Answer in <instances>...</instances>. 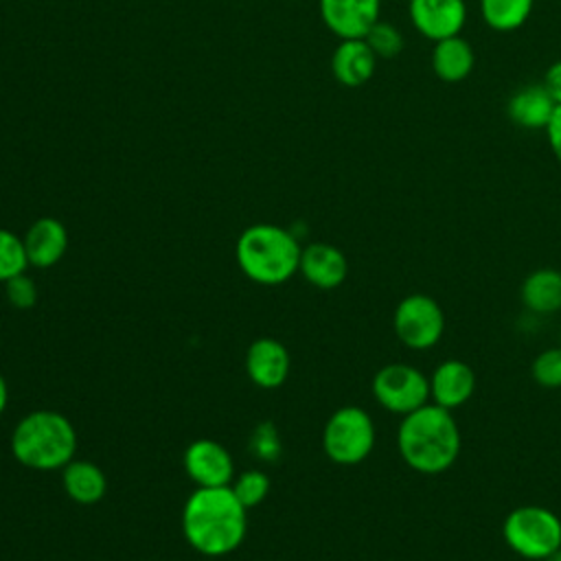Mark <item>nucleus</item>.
Here are the masks:
<instances>
[{"instance_id":"nucleus-1","label":"nucleus","mask_w":561,"mask_h":561,"mask_svg":"<svg viewBox=\"0 0 561 561\" xmlns=\"http://www.w3.org/2000/svg\"><path fill=\"white\" fill-rule=\"evenodd\" d=\"M245 513L230 486H197L182 511L184 539L204 557L230 554L245 537Z\"/></svg>"},{"instance_id":"nucleus-2","label":"nucleus","mask_w":561,"mask_h":561,"mask_svg":"<svg viewBox=\"0 0 561 561\" xmlns=\"http://www.w3.org/2000/svg\"><path fill=\"white\" fill-rule=\"evenodd\" d=\"M462 438L451 410L430 401L401 416L397 449L412 471L423 476L443 473L456 465Z\"/></svg>"},{"instance_id":"nucleus-3","label":"nucleus","mask_w":561,"mask_h":561,"mask_svg":"<svg viewBox=\"0 0 561 561\" xmlns=\"http://www.w3.org/2000/svg\"><path fill=\"white\" fill-rule=\"evenodd\" d=\"M11 451L26 469L57 471L75 458L77 432L61 412L35 410L13 427Z\"/></svg>"},{"instance_id":"nucleus-4","label":"nucleus","mask_w":561,"mask_h":561,"mask_svg":"<svg viewBox=\"0 0 561 561\" xmlns=\"http://www.w3.org/2000/svg\"><path fill=\"white\" fill-rule=\"evenodd\" d=\"M298 239L274 224H254L237 239V263L241 272L259 285H280L289 280L300 265Z\"/></svg>"},{"instance_id":"nucleus-5","label":"nucleus","mask_w":561,"mask_h":561,"mask_svg":"<svg viewBox=\"0 0 561 561\" xmlns=\"http://www.w3.org/2000/svg\"><path fill=\"white\" fill-rule=\"evenodd\" d=\"M502 537L522 559L546 561L561 548V517L546 506L524 504L504 517Z\"/></svg>"},{"instance_id":"nucleus-6","label":"nucleus","mask_w":561,"mask_h":561,"mask_svg":"<svg viewBox=\"0 0 561 561\" xmlns=\"http://www.w3.org/2000/svg\"><path fill=\"white\" fill-rule=\"evenodd\" d=\"M375 423L359 405L337 408L324 423L322 449L335 465H359L375 447Z\"/></svg>"},{"instance_id":"nucleus-7","label":"nucleus","mask_w":561,"mask_h":561,"mask_svg":"<svg viewBox=\"0 0 561 561\" xmlns=\"http://www.w3.org/2000/svg\"><path fill=\"white\" fill-rule=\"evenodd\" d=\"M392 329L405 348H434L445 333L443 307L427 294H408L394 307Z\"/></svg>"},{"instance_id":"nucleus-8","label":"nucleus","mask_w":561,"mask_h":561,"mask_svg":"<svg viewBox=\"0 0 561 561\" xmlns=\"http://www.w3.org/2000/svg\"><path fill=\"white\" fill-rule=\"evenodd\" d=\"M370 388L375 401L399 416L430 403V377L412 364L392 362L381 366L375 373Z\"/></svg>"},{"instance_id":"nucleus-9","label":"nucleus","mask_w":561,"mask_h":561,"mask_svg":"<svg viewBox=\"0 0 561 561\" xmlns=\"http://www.w3.org/2000/svg\"><path fill=\"white\" fill-rule=\"evenodd\" d=\"M184 471L195 486H230L234 480L230 451L213 438H197L186 447Z\"/></svg>"},{"instance_id":"nucleus-10","label":"nucleus","mask_w":561,"mask_h":561,"mask_svg":"<svg viewBox=\"0 0 561 561\" xmlns=\"http://www.w3.org/2000/svg\"><path fill=\"white\" fill-rule=\"evenodd\" d=\"M379 11L381 0H320V18L340 39L366 37Z\"/></svg>"},{"instance_id":"nucleus-11","label":"nucleus","mask_w":561,"mask_h":561,"mask_svg":"<svg viewBox=\"0 0 561 561\" xmlns=\"http://www.w3.org/2000/svg\"><path fill=\"white\" fill-rule=\"evenodd\" d=\"M408 9L414 28L432 42L458 35L467 20L465 0H410Z\"/></svg>"},{"instance_id":"nucleus-12","label":"nucleus","mask_w":561,"mask_h":561,"mask_svg":"<svg viewBox=\"0 0 561 561\" xmlns=\"http://www.w3.org/2000/svg\"><path fill=\"white\" fill-rule=\"evenodd\" d=\"M476 392V373L473 368L456 357L440 362L430 375V401L445 408L456 410L465 405Z\"/></svg>"},{"instance_id":"nucleus-13","label":"nucleus","mask_w":561,"mask_h":561,"mask_svg":"<svg viewBox=\"0 0 561 561\" xmlns=\"http://www.w3.org/2000/svg\"><path fill=\"white\" fill-rule=\"evenodd\" d=\"M291 357L283 342L259 337L245 351V373L259 388H278L289 377Z\"/></svg>"},{"instance_id":"nucleus-14","label":"nucleus","mask_w":561,"mask_h":561,"mask_svg":"<svg viewBox=\"0 0 561 561\" xmlns=\"http://www.w3.org/2000/svg\"><path fill=\"white\" fill-rule=\"evenodd\" d=\"M298 272L318 289H335L348 274V261L340 248L316 241L302 248Z\"/></svg>"},{"instance_id":"nucleus-15","label":"nucleus","mask_w":561,"mask_h":561,"mask_svg":"<svg viewBox=\"0 0 561 561\" xmlns=\"http://www.w3.org/2000/svg\"><path fill=\"white\" fill-rule=\"evenodd\" d=\"M22 241H24L28 265H33V267H53L66 254L68 232H66V226L59 219L39 217L26 228Z\"/></svg>"},{"instance_id":"nucleus-16","label":"nucleus","mask_w":561,"mask_h":561,"mask_svg":"<svg viewBox=\"0 0 561 561\" xmlns=\"http://www.w3.org/2000/svg\"><path fill=\"white\" fill-rule=\"evenodd\" d=\"M375 66H377V55L370 50L364 37L340 39L331 57L333 77L346 88H357L366 83L373 77Z\"/></svg>"},{"instance_id":"nucleus-17","label":"nucleus","mask_w":561,"mask_h":561,"mask_svg":"<svg viewBox=\"0 0 561 561\" xmlns=\"http://www.w3.org/2000/svg\"><path fill=\"white\" fill-rule=\"evenodd\" d=\"M557 103L543 88V83H530L513 92L506 112L508 118L522 129H546L554 114Z\"/></svg>"},{"instance_id":"nucleus-18","label":"nucleus","mask_w":561,"mask_h":561,"mask_svg":"<svg viewBox=\"0 0 561 561\" xmlns=\"http://www.w3.org/2000/svg\"><path fill=\"white\" fill-rule=\"evenodd\" d=\"M61 484L66 495L72 502L83 506L101 502L107 491V480L101 467L94 465L92 460H81V458H72L61 469Z\"/></svg>"},{"instance_id":"nucleus-19","label":"nucleus","mask_w":561,"mask_h":561,"mask_svg":"<svg viewBox=\"0 0 561 561\" xmlns=\"http://www.w3.org/2000/svg\"><path fill=\"white\" fill-rule=\"evenodd\" d=\"M522 305L539 316L561 311V272L554 267L533 270L519 287Z\"/></svg>"},{"instance_id":"nucleus-20","label":"nucleus","mask_w":561,"mask_h":561,"mask_svg":"<svg viewBox=\"0 0 561 561\" xmlns=\"http://www.w3.org/2000/svg\"><path fill=\"white\" fill-rule=\"evenodd\" d=\"M473 64H476L473 48L460 35L434 42L432 70L440 81L458 83V81L467 79L473 70Z\"/></svg>"},{"instance_id":"nucleus-21","label":"nucleus","mask_w":561,"mask_h":561,"mask_svg":"<svg viewBox=\"0 0 561 561\" xmlns=\"http://www.w3.org/2000/svg\"><path fill=\"white\" fill-rule=\"evenodd\" d=\"M533 2L535 0H480V13L491 28L515 31L528 20Z\"/></svg>"},{"instance_id":"nucleus-22","label":"nucleus","mask_w":561,"mask_h":561,"mask_svg":"<svg viewBox=\"0 0 561 561\" xmlns=\"http://www.w3.org/2000/svg\"><path fill=\"white\" fill-rule=\"evenodd\" d=\"M26 267L28 259L22 237L0 228V283H7L13 276L24 274Z\"/></svg>"},{"instance_id":"nucleus-23","label":"nucleus","mask_w":561,"mask_h":561,"mask_svg":"<svg viewBox=\"0 0 561 561\" xmlns=\"http://www.w3.org/2000/svg\"><path fill=\"white\" fill-rule=\"evenodd\" d=\"M230 489L245 508H252V506H259L267 497L270 478L261 469H248L230 482Z\"/></svg>"},{"instance_id":"nucleus-24","label":"nucleus","mask_w":561,"mask_h":561,"mask_svg":"<svg viewBox=\"0 0 561 561\" xmlns=\"http://www.w3.org/2000/svg\"><path fill=\"white\" fill-rule=\"evenodd\" d=\"M366 44L370 46V50L377 55V59H394L401 50H403V35L401 31L390 24V22H381L377 20L370 31L366 33Z\"/></svg>"},{"instance_id":"nucleus-25","label":"nucleus","mask_w":561,"mask_h":561,"mask_svg":"<svg viewBox=\"0 0 561 561\" xmlns=\"http://www.w3.org/2000/svg\"><path fill=\"white\" fill-rule=\"evenodd\" d=\"M535 383L541 388H561V346H550L541 351L530 366Z\"/></svg>"},{"instance_id":"nucleus-26","label":"nucleus","mask_w":561,"mask_h":561,"mask_svg":"<svg viewBox=\"0 0 561 561\" xmlns=\"http://www.w3.org/2000/svg\"><path fill=\"white\" fill-rule=\"evenodd\" d=\"M4 296H7L11 307L24 311V309L35 307V302H37V285L24 272V274H18V276H13V278H9L4 283Z\"/></svg>"},{"instance_id":"nucleus-27","label":"nucleus","mask_w":561,"mask_h":561,"mask_svg":"<svg viewBox=\"0 0 561 561\" xmlns=\"http://www.w3.org/2000/svg\"><path fill=\"white\" fill-rule=\"evenodd\" d=\"M278 438L274 432V425H263L252 436V451H256L261 458H276L278 454Z\"/></svg>"},{"instance_id":"nucleus-28","label":"nucleus","mask_w":561,"mask_h":561,"mask_svg":"<svg viewBox=\"0 0 561 561\" xmlns=\"http://www.w3.org/2000/svg\"><path fill=\"white\" fill-rule=\"evenodd\" d=\"M546 134H548L550 149H552L554 158H557L559 164H561V105L554 107V114H552L550 123L546 125Z\"/></svg>"},{"instance_id":"nucleus-29","label":"nucleus","mask_w":561,"mask_h":561,"mask_svg":"<svg viewBox=\"0 0 561 561\" xmlns=\"http://www.w3.org/2000/svg\"><path fill=\"white\" fill-rule=\"evenodd\" d=\"M543 88L548 90L552 101L561 105V61H554L552 66H548L543 75Z\"/></svg>"},{"instance_id":"nucleus-30","label":"nucleus","mask_w":561,"mask_h":561,"mask_svg":"<svg viewBox=\"0 0 561 561\" xmlns=\"http://www.w3.org/2000/svg\"><path fill=\"white\" fill-rule=\"evenodd\" d=\"M7 403H9V386H7L4 375L0 373V416H2L4 408H7Z\"/></svg>"},{"instance_id":"nucleus-31","label":"nucleus","mask_w":561,"mask_h":561,"mask_svg":"<svg viewBox=\"0 0 561 561\" xmlns=\"http://www.w3.org/2000/svg\"><path fill=\"white\" fill-rule=\"evenodd\" d=\"M546 561H561V548H559V550H554Z\"/></svg>"}]
</instances>
